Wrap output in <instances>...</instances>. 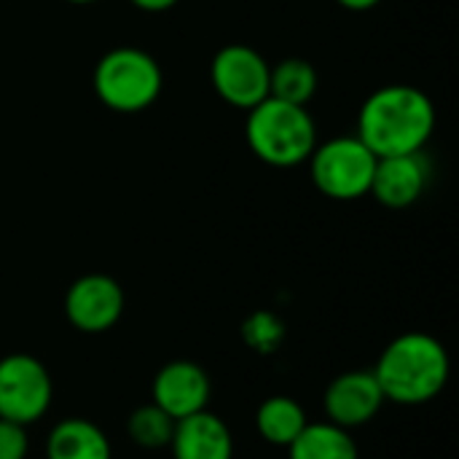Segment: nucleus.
<instances>
[{
    "label": "nucleus",
    "instance_id": "f257e3e1",
    "mask_svg": "<svg viewBox=\"0 0 459 459\" xmlns=\"http://www.w3.org/2000/svg\"><path fill=\"white\" fill-rule=\"evenodd\" d=\"M436 129V108L430 97L406 83L377 89L360 108L358 137L377 156L420 153Z\"/></svg>",
    "mask_w": 459,
    "mask_h": 459
},
{
    "label": "nucleus",
    "instance_id": "f03ea898",
    "mask_svg": "<svg viewBox=\"0 0 459 459\" xmlns=\"http://www.w3.org/2000/svg\"><path fill=\"white\" fill-rule=\"evenodd\" d=\"M449 352L430 333H403L393 339L377 360L374 377L385 401L401 406H422L436 401L449 382Z\"/></svg>",
    "mask_w": 459,
    "mask_h": 459
},
{
    "label": "nucleus",
    "instance_id": "7ed1b4c3",
    "mask_svg": "<svg viewBox=\"0 0 459 459\" xmlns=\"http://www.w3.org/2000/svg\"><path fill=\"white\" fill-rule=\"evenodd\" d=\"M247 145L272 167H296L307 161L317 145V132L304 105L266 97L247 110Z\"/></svg>",
    "mask_w": 459,
    "mask_h": 459
},
{
    "label": "nucleus",
    "instance_id": "20e7f679",
    "mask_svg": "<svg viewBox=\"0 0 459 459\" xmlns=\"http://www.w3.org/2000/svg\"><path fill=\"white\" fill-rule=\"evenodd\" d=\"M94 91L116 113L145 110L161 91V67L143 48H113L94 67Z\"/></svg>",
    "mask_w": 459,
    "mask_h": 459
},
{
    "label": "nucleus",
    "instance_id": "39448f33",
    "mask_svg": "<svg viewBox=\"0 0 459 459\" xmlns=\"http://www.w3.org/2000/svg\"><path fill=\"white\" fill-rule=\"evenodd\" d=\"M309 169L320 194L339 202H350L371 191L377 156L363 145L358 134L333 137L323 145H315L309 156Z\"/></svg>",
    "mask_w": 459,
    "mask_h": 459
},
{
    "label": "nucleus",
    "instance_id": "423d86ee",
    "mask_svg": "<svg viewBox=\"0 0 459 459\" xmlns=\"http://www.w3.org/2000/svg\"><path fill=\"white\" fill-rule=\"evenodd\" d=\"M51 398V374L38 358L16 352L0 360V420L27 428L48 411Z\"/></svg>",
    "mask_w": 459,
    "mask_h": 459
},
{
    "label": "nucleus",
    "instance_id": "0eeeda50",
    "mask_svg": "<svg viewBox=\"0 0 459 459\" xmlns=\"http://www.w3.org/2000/svg\"><path fill=\"white\" fill-rule=\"evenodd\" d=\"M269 73L272 65L245 43L223 46L210 67L218 97L242 110H250L269 97Z\"/></svg>",
    "mask_w": 459,
    "mask_h": 459
},
{
    "label": "nucleus",
    "instance_id": "6e6552de",
    "mask_svg": "<svg viewBox=\"0 0 459 459\" xmlns=\"http://www.w3.org/2000/svg\"><path fill=\"white\" fill-rule=\"evenodd\" d=\"M124 315V290L108 274H83L65 293V317L83 333H102Z\"/></svg>",
    "mask_w": 459,
    "mask_h": 459
},
{
    "label": "nucleus",
    "instance_id": "1a4fd4ad",
    "mask_svg": "<svg viewBox=\"0 0 459 459\" xmlns=\"http://www.w3.org/2000/svg\"><path fill=\"white\" fill-rule=\"evenodd\" d=\"M212 395L210 377L202 366L191 360H172L153 377L151 398L153 406H159L164 414H169L175 422L186 420L196 411H204Z\"/></svg>",
    "mask_w": 459,
    "mask_h": 459
},
{
    "label": "nucleus",
    "instance_id": "9d476101",
    "mask_svg": "<svg viewBox=\"0 0 459 459\" xmlns=\"http://www.w3.org/2000/svg\"><path fill=\"white\" fill-rule=\"evenodd\" d=\"M385 406V393L374 377V371H347L336 377L323 398V409L328 422L352 430L368 425L379 409Z\"/></svg>",
    "mask_w": 459,
    "mask_h": 459
},
{
    "label": "nucleus",
    "instance_id": "9b49d317",
    "mask_svg": "<svg viewBox=\"0 0 459 459\" xmlns=\"http://www.w3.org/2000/svg\"><path fill=\"white\" fill-rule=\"evenodd\" d=\"M425 186H428V164L420 151V153L377 159L368 194H374L390 210H403L422 196Z\"/></svg>",
    "mask_w": 459,
    "mask_h": 459
},
{
    "label": "nucleus",
    "instance_id": "f8f14e48",
    "mask_svg": "<svg viewBox=\"0 0 459 459\" xmlns=\"http://www.w3.org/2000/svg\"><path fill=\"white\" fill-rule=\"evenodd\" d=\"M169 449L175 459H234V438L229 425L204 409L175 422Z\"/></svg>",
    "mask_w": 459,
    "mask_h": 459
},
{
    "label": "nucleus",
    "instance_id": "ddd939ff",
    "mask_svg": "<svg viewBox=\"0 0 459 459\" xmlns=\"http://www.w3.org/2000/svg\"><path fill=\"white\" fill-rule=\"evenodd\" d=\"M46 459H113V446L94 422L70 417L51 428Z\"/></svg>",
    "mask_w": 459,
    "mask_h": 459
},
{
    "label": "nucleus",
    "instance_id": "4468645a",
    "mask_svg": "<svg viewBox=\"0 0 459 459\" xmlns=\"http://www.w3.org/2000/svg\"><path fill=\"white\" fill-rule=\"evenodd\" d=\"M290 459H360L350 430L333 422H309L288 446Z\"/></svg>",
    "mask_w": 459,
    "mask_h": 459
},
{
    "label": "nucleus",
    "instance_id": "2eb2a0df",
    "mask_svg": "<svg viewBox=\"0 0 459 459\" xmlns=\"http://www.w3.org/2000/svg\"><path fill=\"white\" fill-rule=\"evenodd\" d=\"M307 425H309V420H307L301 403L288 395H274V398L264 401L255 411L258 436L272 446L288 449Z\"/></svg>",
    "mask_w": 459,
    "mask_h": 459
},
{
    "label": "nucleus",
    "instance_id": "dca6fc26",
    "mask_svg": "<svg viewBox=\"0 0 459 459\" xmlns=\"http://www.w3.org/2000/svg\"><path fill=\"white\" fill-rule=\"evenodd\" d=\"M317 91V73L307 59H282L269 73V97L304 105Z\"/></svg>",
    "mask_w": 459,
    "mask_h": 459
},
{
    "label": "nucleus",
    "instance_id": "f3484780",
    "mask_svg": "<svg viewBox=\"0 0 459 459\" xmlns=\"http://www.w3.org/2000/svg\"><path fill=\"white\" fill-rule=\"evenodd\" d=\"M126 433L143 449H164L172 441L175 420L153 403L140 406L137 411H132V417L126 422Z\"/></svg>",
    "mask_w": 459,
    "mask_h": 459
},
{
    "label": "nucleus",
    "instance_id": "a211bd4d",
    "mask_svg": "<svg viewBox=\"0 0 459 459\" xmlns=\"http://www.w3.org/2000/svg\"><path fill=\"white\" fill-rule=\"evenodd\" d=\"M30 452L24 425L0 420V459H24Z\"/></svg>",
    "mask_w": 459,
    "mask_h": 459
},
{
    "label": "nucleus",
    "instance_id": "6ab92c4d",
    "mask_svg": "<svg viewBox=\"0 0 459 459\" xmlns=\"http://www.w3.org/2000/svg\"><path fill=\"white\" fill-rule=\"evenodd\" d=\"M178 0H132V5L143 8V11H167L172 8Z\"/></svg>",
    "mask_w": 459,
    "mask_h": 459
},
{
    "label": "nucleus",
    "instance_id": "aec40b11",
    "mask_svg": "<svg viewBox=\"0 0 459 459\" xmlns=\"http://www.w3.org/2000/svg\"><path fill=\"white\" fill-rule=\"evenodd\" d=\"M336 3L344 5V8H350V11H368V8L379 5L382 0H336Z\"/></svg>",
    "mask_w": 459,
    "mask_h": 459
},
{
    "label": "nucleus",
    "instance_id": "412c9836",
    "mask_svg": "<svg viewBox=\"0 0 459 459\" xmlns=\"http://www.w3.org/2000/svg\"><path fill=\"white\" fill-rule=\"evenodd\" d=\"M67 3H75V5H86V3H97V0H67Z\"/></svg>",
    "mask_w": 459,
    "mask_h": 459
}]
</instances>
